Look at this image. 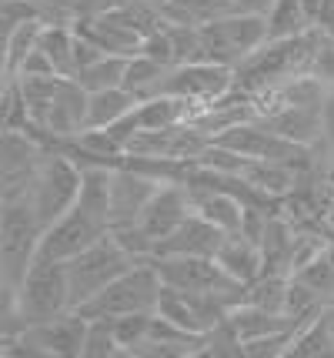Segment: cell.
<instances>
[{
	"label": "cell",
	"instance_id": "obj_39",
	"mask_svg": "<svg viewBox=\"0 0 334 358\" xmlns=\"http://www.w3.org/2000/svg\"><path fill=\"white\" fill-rule=\"evenodd\" d=\"M328 131L334 138V87H331V101H328Z\"/></svg>",
	"mask_w": 334,
	"mask_h": 358
},
{
	"label": "cell",
	"instance_id": "obj_5",
	"mask_svg": "<svg viewBox=\"0 0 334 358\" xmlns=\"http://www.w3.org/2000/svg\"><path fill=\"white\" fill-rule=\"evenodd\" d=\"M141 258H134L111 231L97 241L94 248L67 262V281H70V305L74 312L84 308L91 298H97L114 278H121L128 268H134Z\"/></svg>",
	"mask_w": 334,
	"mask_h": 358
},
{
	"label": "cell",
	"instance_id": "obj_17",
	"mask_svg": "<svg viewBox=\"0 0 334 358\" xmlns=\"http://www.w3.org/2000/svg\"><path fill=\"white\" fill-rule=\"evenodd\" d=\"M224 238H227V231H221L214 221L201 218V215L194 211L191 218L184 221L171 238L160 241L158 251H154V258H164V255H207V258H218Z\"/></svg>",
	"mask_w": 334,
	"mask_h": 358
},
{
	"label": "cell",
	"instance_id": "obj_12",
	"mask_svg": "<svg viewBox=\"0 0 334 358\" xmlns=\"http://www.w3.org/2000/svg\"><path fill=\"white\" fill-rule=\"evenodd\" d=\"M231 301L221 295H197V292H177V288H167L160 292L158 312L164 318L177 322L181 328H188L194 335H207L221 325L224 318L231 315Z\"/></svg>",
	"mask_w": 334,
	"mask_h": 358
},
{
	"label": "cell",
	"instance_id": "obj_29",
	"mask_svg": "<svg viewBox=\"0 0 334 358\" xmlns=\"http://www.w3.org/2000/svg\"><path fill=\"white\" fill-rule=\"evenodd\" d=\"M268 24H271V41L274 37H294V34L314 27L308 10H304V0H278L274 10L268 14Z\"/></svg>",
	"mask_w": 334,
	"mask_h": 358
},
{
	"label": "cell",
	"instance_id": "obj_22",
	"mask_svg": "<svg viewBox=\"0 0 334 358\" xmlns=\"http://www.w3.org/2000/svg\"><path fill=\"white\" fill-rule=\"evenodd\" d=\"M134 108H137V97L128 87L87 91V127H111Z\"/></svg>",
	"mask_w": 334,
	"mask_h": 358
},
{
	"label": "cell",
	"instance_id": "obj_3",
	"mask_svg": "<svg viewBox=\"0 0 334 358\" xmlns=\"http://www.w3.org/2000/svg\"><path fill=\"white\" fill-rule=\"evenodd\" d=\"M44 221L37 218L31 198H0V288L14 292L40 258Z\"/></svg>",
	"mask_w": 334,
	"mask_h": 358
},
{
	"label": "cell",
	"instance_id": "obj_33",
	"mask_svg": "<svg viewBox=\"0 0 334 358\" xmlns=\"http://www.w3.org/2000/svg\"><path fill=\"white\" fill-rule=\"evenodd\" d=\"M124 355V348L117 342L111 328V318H91L87 328V342H84V355L80 358H117Z\"/></svg>",
	"mask_w": 334,
	"mask_h": 358
},
{
	"label": "cell",
	"instance_id": "obj_23",
	"mask_svg": "<svg viewBox=\"0 0 334 358\" xmlns=\"http://www.w3.org/2000/svg\"><path fill=\"white\" fill-rule=\"evenodd\" d=\"M167 71H171V64L158 61V57H147V54H130L128 74H124V87H128L137 101H147V97H154V94L164 91Z\"/></svg>",
	"mask_w": 334,
	"mask_h": 358
},
{
	"label": "cell",
	"instance_id": "obj_34",
	"mask_svg": "<svg viewBox=\"0 0 334 358\" xmlns=\"http://www.w3.org/2000/svg\"><path fill=\"white\" fill-rule=\"evenodd\" d=\"M294 338V331H278L268 338H257V342L244 345V358H287V345Z\"/></svg>",
	"mask_w": 334,
	"mask_h": 358
},
{
	"label": "cell",
	"instance_id": "obj_21",
	"mask_svg": "<svg viewBox=\"0 0 334 358\" xmlns=\"http://www.w3.org/2000/svg\"><path fill=\"white\" fill-rule=\"evenodd\" d=\"M227 322L234 325V331H238V338L244 345L257 342V338H268V335H278V331H298L287 315L264 312V308H255L248 301H238L231 308V315H227Z\"/></svg>",
	"mask_w": 334,
	"mask_h": 358
},
{
	"label": "cell",
	"instance_id": "obj_24",
	"mask_svg": "<svg viewBox=\"0 0 334 358\" xmlns=\"http://www.w3.org/2000/svg\"><path fill=\"white\" fill-rule=\"evenodd\" d=\"M234 0H171L164 7V17L171 24H188V27H204L218 17L234 14Z\"/></svg>",
	"mask_w": 334,
	"mask_h": 358
},
{
	"label": "cell",
	"instance_id": "obj_27",
	"mask_svg": "<svg viewBox=\"0 0 334 358\" xmlns=\"http://www.w3.org/2000/svg\"><path fill=\"white\" fill-rule=\"evenodd\" d=\"M44 27H47V20H24V24L7 31V44H3V74L7 78H14L20 71V64L27 61V54L37 47Z\"/></svg>",
	"mask_w": 334,
	"mask_h": 358
},
{
	"label": "cell",
	"instance_id": "obj_7",
	"mask_svg": "<svg viewBox=\"0 0 334 358\" xmlns=\"http://www.w3.org/2000/svg\"><path fill=\"white\" fill-rule=\"evenodd\" d=\"M80 185H84V164L67 151H50L47 161L40 164L37 178H33L31 191H27L37 218L44 221V228L54 224L57 218H64L77 204Z\"/></svg>",
	"mask_w": 334,
	"mask_h": 358
},
{
	"label": "cell",
	"instance_id": "obj_8",
	"mask_svg": "<svg viewBox=\"0 0 334 358\" xmlns=\"http://www.w3.org/2000/svg\"><path fill=\"white\" fill-rule=\"evenodd\" d=\"M154 265H158L164 285L177 288V292L221 295L231 305H238L241 295H244V285L231 278L218 258H207V255H164V258H154Z\"/></svg>",
	"mask_w": 334,
	"mask_h": 358
},
{
	"label": "cell",
	"instance_id": "obj_18",
	"mask_svg": "<svg viewBox=\"0 0 334 358\" xmlns=\"http://www.w3.org/2000/svg\"><path fill=\"white\" fill-rule=\"evenodd\" d=\"M191 187V204L194 211L201 215V218L214 221L221 231L234 234L241 231V224H244V208L248 204H241L231 191H224V187H214V185H188Z\"/></svg>",
	"mask_w": 334,
	"mask_h": 358
},
{
	"label": "cell",
	"instance_id": "obj_32",
	"mask_svg": "<svg viewBox=\"0 0 334 358\" xmlns=\"http://www.w3.org/2000/svg\"><path fill=\"white\" fill-rule=\"evenodd\" d=\"M0 114H3V131H31V104H27V94L17 78H7V84H3Z\"/></svg>",
	"mask_w": 334,
	"mask_h": 358
},
{
	"label": "cell",
	"instance_id": "obj_11",
	"mask_svg": "<svg viewBox=\"0 0 334 358\" xmlns=\"http://www.w3.org/2000/svg\"><path fill=\"white\" fill-rule=\"evenodd\" d=\"M111 231L107 221L94 218L91 211L84 208H70L64 218H57L54 224L44 228V238H40V258H50V262H70L84 255L87 248H94L104 234Z\"/></svg>",
	"mask_w": 334,
	"mask_h": 358
},
{
	"label": "cell",
	"instance_id": "obj_1",
	"mask_svg": "<svg viewBox=\"0 0 334 358\" xmlns=\"http://www.w3.org/2000/svg\"><path fill=\"white\" fill-rule=\"evenodd\" d=\"M67 312H74L67 262L37 258L27 278L14 292H3V328L0 331H24V328L44 325Z\"/></svg>",
	"mask_w": 334,
	"mask_h": 358
},
{
	"label": "cell",
	"instance_id": "obj_13",
	"mask_svg": "<svg viewBox=\"0 0 334 358\" xmlns=\"http://www.w3.org/2000/svg\"><path fill=\"white\" fill-rule=\"evenodd\" d=\"M191 215H194L191 187L181 185V181H164V185L154 191V198L147 201V208H144V215L137 224H141V231L151 238V245L158 251L160 241L171 238Z\"/></svg>",
	"mask_w": 334,
	"mask_h": 358
},
{
	"label": "cell",
	"instance_id": "obj_2",
	"mask_svg": "<svg viewBox=\"0 0 334 358\" xmlns=\"http://www.w3.org/2000/svg\"><path fill=\"white\" fill-rule=\"evenodd\" d=\"M324 34L321 27H311V31H301L294 37H274L268 44L255 50L244 64L234 67V80L238 87L257 94H268L274 87H281L287 80L301 78V74H311L314 64H318V50L324 44Z\"/></svg>",
	"mask_w": 334,
	"mask_h": 358
},
{
	"label": "cell",
	"instance_id": "obj_40",
	"mask_svg": "<svg viewBox=\"0 0 334 358\" xmlns=\"http://www.w3.org/2000/svg\"><path fill=\"white\" fill-rule=\"evenodd\" d=\"M137 3H147V7H154V10H164L171 0H137Z\"/></svg>",
	"mask_w": 334,
	"mask_h": 358
},
{
	"label": "cell",
	"instance_id": "obj_9",
	"mask_svg": "<svg viewBox=\"0 0 334 358\" xmlns=\"http://www.w3.org/2000/svg\"><path fill=\"white\" fill-rule=\"evenodd\" d=\"M50 148L33 131H3L0 141V198H24L31 191Z\"/></svg>",
	"mask_w": 334,
	"mask_h": 358
},
{
	"label": "cell",
	"instance_id": "obj_26",
	"mask_svg": "<svg viewBox=\"0 0 334 358\" xmlns=\"http://www.w3.org/2000/svg\"><path fill=\"white\" fill-rule=\"evenodd\" d=\"M287 358H334V338L321 315L294 331L287 345Z\"/></svg>",
	"mask_w": 334,
	"mask_h": 358
},
{
	"label": "cell",
	"instance_id": "obj_19",
	"mask_svg": "<svg viewBox=\"0 0 334 358\" xmlns=\"http://www.w3.org/2000/svg\"><path fill=\"white\" fill-rule=\"evenodd\" d=\"M234 178H241L248 187H255L268 198H284L301 181L298 164H284V161H244Z\"/></svg>",
	"mask_w": 334,
	"mask_h": 358
},
{
	"label": "cell",
	"instance_id": "obj_20",
	"mask_svg": "<svg viewBox=\"0 0 334 358\" xmlns=\"http://www.w3.org/2000/svg\"><path fill=\"white\" fill-rule=\"evenodd\" d=\"M218 262H221L224 271H227L234 281H241V285H248V281H255L257 275H264L261 245H257L255 238H248V234H241V231L224 238L221 251H218Z\"/></svg>",
	"mask_w": 334,
	"mask_h": 358
},
{
	"label": "cell",
	"instance_id": "obj_14",
	"mask_svg": "<svg viewBox=\"0 0 334 358\" xmlns=\"http://www.w3.org/2000/svg\"><path fill=\"white\" fill-rule=\"evenodd\" d=\"M164 185L160 178L130 168V164H114V191H111V228L137 224L144 215L147 201L154 198V191Z\"/></svg>",
	"mask_w": 334,
	"mask_h": 358
},
{
	"label": "cell",
	"instance_id": "obj_15",
	"mask_svg": "<svg viewBox=\"0 0 334 358\" xmlns=\"http://www.w3.org/2000/svg\"><path fill=\"white\" fill-rule=\"evenodd\" d=\"M87 328H91V318H87V315L67 312V315H61V318L44 322V325L24 328V335L47 358H77V355H84Z\"/></svg>",
	"mask_w": 334,
	"mask_h": 358
},
{
	"label": "cell",
	"instance_id": "obj_35",
	"mask_svg": "<svg viewBox=\"0 0 334 358\" xmlns=\"http://www.w3.org/2000/svg\"><path fill=\"white\" fill-rule=\"evenodd\" d=\"M328 248V241L324 238H318V234H298L294 238V258H291V275L294 271H301L308 262H314L321 251Z\"/></svg>",
	"mask_w": 334,
	"mask_h": 358
},
{
	"label": "cell",
	"instance_id": "obj_28",
	"mask_svg": "<svg viewBox=\"0 0 334 358\" xmlns=\"http://www.w3.org/2000/svg\"><path fill=\"white\" fill-rule=\"evenodd\" d=\"M287 285H291V275H257L255 281L244 285L241 301H248V305H255V308H264V312L284 315Z\"/></svg>",
	"mask_w": 334,
	"mask_h": 358
},
{
	"label": "cell",
	"instance_id": "obj_16",
	"mask_svg": "<svg viewBox=\"0 0 334 358\" xmlns=\"http://www.w3.org/2000/svg\"><path fill=\"white\" fill-rule=\"evenodd\" d=\"M281 138L298 141L304 148H314L318 141L331 138L328 131V108H274L261 117Z\"/></svg>",
	"mask_w": 334,
	"mask_h": 358
},
{
	"label": "cell",
	"instance_id": "obj_31",
	"mask_svg": "<svg viewBox=\"0 0 334 358\" xmlns=\"http://www.w3.org/2000/svg\"><path fill=\"white\" fill-rule=\"evenodd\" d=\"M151 318L154 312H137V315H121V318H111V328L117 335V342L124 348V355H134L144 348L147 335H151Z\"/></svg>",
	"mask_w": 334,
	"mask_h": 358
},
{
	"label": "cell",
	"instance_id": "obj_37",
	"mask_svg": "<svg viewBox=\"0 0 334 358\" xmlns=\"http://www.w3.org/2000/svg\"><path fill=\"white\" fill-rule=\"evenodd\" d=\"M274 3L278 0H234L238 10H244V14H264V17L274 10Z\"/></svg>",
	"mask_w": 334,
	"mask_h": 358
},
{
	"label": "cell",
	"instance_id": "obj_30",
	"mask_svg": "<svg viewBox=\"0 0 334 358\" xmlns=\"http://www.w3.org/2000/svg\"><path fill=\"white\" fill-rule=\"evenodd\" d=\"M291 278H298V281H304L308 288H314L324 301H334V245H328L314 262H308V265H304L301 271H294Z\"/></svg>",
	"mask_w": 334,
	"mask_h": 358
},
{
	"label": "cell",
	"instance_id": "obj_36",
	"mask_svg": "<svg viewBox=\"0 0 334 358\" xmlns=\"http://www.w3.org/2000/svg\"><path fill=\"white\" fill-rule=\"evenodd\" d=\"M57 10L64 17H70V20H77V17L84 14H94V10H100V3L97 0H50Z\"/></svg>",
	"mask_w": 334,
	"mask_h": 358
},
{
	"label": "cell",
	"instance_id": "obj_25",
	"mask_svg": "<svg viewBox=\"0 0 334 358\" xmlns=\"http://www.w3.org/2000/svg\"><path fill=\"white\" fill-rule=\"evenodd\" d=\"M128 54H104L94 64H87L84 71L74 74L84 91H104V87H124V74H128Z\"/></svg>",
	"mask_w": 334,
	"mask_h": 358
},
{
	"label": "cell",
	"instance_id": "obj_38",
	"mask_svg": "<svg viewBox=\"0 0 334 358\" xmlns=\"http://www.w3.org/2000/svg\"><path fill=\"white\" fill-rule=\"evenodd\" d=\"M321 318H324V325H328V331H331V338H334V301H328L321 308Z\"/></svg>",
	"mask_w": 334,
	"mask_h": 358
},
{
	"label": "cell",
	"instance_id": "obj_6",
	"mask_svg": "<svg viewBox=\"0 0 334 358\" xmlns=\"http://www.w3.org/2000/svg\"><path fill=\"white\" fill-rule=\"evenodd\" d=\"M201 41H204V61L238 67V64H244L255 50H261L271 41V24L264 14L234 10V14L204 24L201 27Z\"/></svg>",
	"mask_w": 334,
	"mask_h": 358
},
{
	"label": "cell",
	"instance_id": "obj_10",
	"mask_svg": "<svg viewBox=\"0 0 334 358\" xmlns=\"http://www.w3.org/2000/svg\"><path fill=\"white\" fill-rule=\"evenodd\" d=\"M238 80H234V67L218 61H188V64H174L167 71V80H164V91L160 94H174V97H184L191 101L194 108L201 110L207 104H214L218 97L231 91Z\"/></svg>",
	"mask_w": 334,
	"mask_h": 358
},
{
	"label": "cell",
	"instance_id": "obj_4",
	"mask_svg": "<svg viewBox=\"0 0 334 358\" xmlns=\"http://www.w3.org/2000/svg\"><path fill=\"white\" fill-rule=\"evenodd\" d=\"M164 278H160L154 258H144L134 268H128L121 278H114L97 298H91L84 308H77L87 318H121V315L158 312Z\"/></svg>",
	"mask_w": 334,
	"mask_h": 358
}]
</instances>
